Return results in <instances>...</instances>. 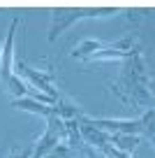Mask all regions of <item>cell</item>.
Here are the masks:
<instances>
[{"label": "cell", "mask_w": 155, "mask_h": 158, "mask_svg": "<svg viewBox=\"0 0 155 158\" xmlns=\"http://www.w3.org/2000/svg\"><path fill=\"white\" fill-rule=\"evenodd\" d=\"M116 91V95L123 102L132 105V107L141 109V107H155V98L150 91V74L146 70V63L141 58V51L137 49L127 60H123V70H121V79L111 86Z\"/></svg>", "instance_id": "cell-1"}, {"label": "cell", "mask_w": 155, "mask_h": 158, "mask_svg": "<svg viewBox=\"0 0 155 158\" xmlns=\"http://www.w3.org/2000/svg\"><path fill=\"white\" fill-rule=\"evenodd\" d=\"M81 123H88L93 128H100L109 135H134V137L150 139L155 135V107H150L139 118H90L83 116Z\"/></svg>", "instance_id": "cell-2"}, {"label": "cell", "mask_w": 155, "mask_h": 158, "mask_svg": "<svg viewBox=\"0 0 155 158\" xmlns=\"http://www.w3.org/2000/svg\"><path fill=\"white\" fill-rule=\"evenodd\" d=\"M121 10L113 7H79V10H54L51 12V26H49V42H56L65 28L81 19H104V16H116Z\"/></svg>", "instance_id": "cell-3"}, {"label": "cell", "mask_w": 155, "mask_h": 158, "mask_svg": "<svg viewBox=\"0 0 155 158\" xmlns=\"http://www.w3.org/2000/svg\"><path fill=\"white\" fill-rule=\"evenodd\" d=\"M14 72L16 77H26V84L30 86V89H37L39 93L49 95V98H54L56 102H60V95L58 91L54 89V74H49V72H39V70L30 68L28 63H23L21 58H14Z\"/></svg>", "instance_id": "cell-4"}, {"label": "cell", "mask_w": 155, "mask_h": 158, "mask_svg": "<svg viewBox=\"0 0 155 158\" xmlns=\"http://www.w3.org/2000/svg\"><path fill=\"white\" fill-rule=\"evenodd\" d=\"M150 144H153V149H155V135H153V137H150Z\"/></svg>", "instance_id": "cell-5"}, {"label": "cell", "mask_w": 155, "mask_h": 158, "mask_svg": "<svg viewBox=\"0 0 155 158\" xmlns=\"http://www.w3.org/2000/svg\"><path fill=\"white\" fill-rule=\"evenodd\" d=\"M0 58H2V40H0Z\"/></svg>", "instance_id": "cell-6"}]
</instances>
